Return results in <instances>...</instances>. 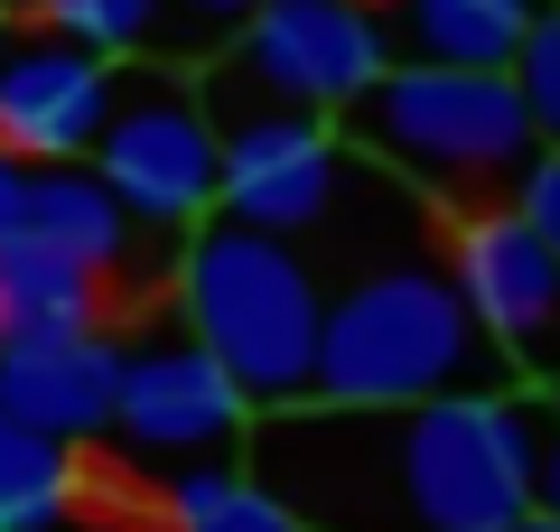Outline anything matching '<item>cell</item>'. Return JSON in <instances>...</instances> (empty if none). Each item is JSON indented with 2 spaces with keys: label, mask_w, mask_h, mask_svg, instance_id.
Segmentation results:
<instances>
[{
  "label": "cell",
  "mask_w": 560,
  "mask_h": 532,
  "mask_svg": "<svg viewBox=\"0 0 560 532\" xmlns=\"http://www.w3.org/2000/svg\"><path fill=\"white\" fill-rule=\"evenodd\" d=\"M160 513H168V532H308L300 513L280 505L253 467H234V458H187V467H168Z\"/></svg>",
  "instance_id": "14"
},
{
  "label": "cell",
  "mask_w": 560,
  "mask_h": 532,
  "mask_svg": "<svg viewBox=\"0 0 560 532\" xmlns=\"http://www.w3.org/2000/svg\"><path fill=\"white\" fill-rule=\"evenodd\" d=\"M20 187H28V159L0 150V234H20Z\"/></svg>",
  "instance_id": "21"
},
{
  "label": "cell",
  "mask_w": 560,
  "mask_h": 532,
  "mask_svg": "<svg viewBox=\"0 0 560 532\" xmlns=\"http://www.w3.org/2000/svg\"><path fill=\"white\" fill-rule=\"evenodd\" d=\"M318 309H327V290H318V271H308V253L290 234H261V224L224 216V206L206 224H187L178 327L243 383L253 412L308 393V365H318Z\"/></svg>",
  "instance_id": "4"
},
{
  "label": "cell",
  "mask_w": 560,
  "mask_h": 532,
  "mask_svg": "<svg viewBox=\"0 0 560 532\" xmlns=\"http://www.w3.org/2000/svg\"><path fill=\"white\" fill-rule=\"evenodd\" d=\"M504 355L477 327L467 290L440 253L374 262L318 309V402H440V393H504Z\"/></svg>",
  "instance_id": "3"
},
{
  "label": "cell",
  "mask_w": 560,
  "mask_h": 532,
  "mask_svg": "<svg viewBox=\"0 0 560 532\" xmlns=\"http://www.w3.org/2000/svg\"><path fill=\"white\" fill-rule=\"evenodd\" d=\"M495 532H560V513H541V505H523L514 523H495Z\"/></svg>",
  "instance_id": "22"
},
{
  "label": "cell",
  "mask_w": 560,
  "mask_h": 532,
  "mask_svg": "<svg viewBox=\"0 0 560 532\" xmlns=\"http://www.w3.org/2000/svg\"><path fill=\"white\" fill-rule=\"evenodd\" d=\"M514 206H523V224L560 253V150H533V169L514 177Z\"/></svg>",
  "instance_id": "19"
},
{
  "label": "cell",
  "mask_w": 560,
  "mask_h": 532,
  "mask_svg": "<svg viewBox=\"0 0 560 532\" xmlns=\"http://www.w3.org/2000/svg\"><path fill=\"white\" fill-rule=\"evenodd\" d=\"M10 20H47L66 38L103 47V57H140L150 28H160V0H0Z\"/></svg>",
  "instance_id": "16"
},
{
  "label": "cell",
  "mask_w": 560,
  "mask_h": 532,
  "mask_svg": "<svg viewBox=\"0 0 560 532\" xmlns=\"http://www.w3.org/2000/svg\"><path fill=\"white\" fill-rule=\"evenodd\" d=\"M113 197L131 206L150 234H187L215 216L224 197V150H215V113H206L197 76L178 57H113V103H103L94 140H84Z\"/></svg>",
  "instance_id": "5"
},
{
  "label": "cell",
  "mask_w": 560,
  "mask_h": 532,
  "mask_svg": "<svg viewBox=\"0 0 560 532\" xmlns=\"http://www.w3.org/2000/svg\"><path fill=\"white\" fill-rule=\"evenodd\" d=\"M514 84H523V103H533L541 150H560V0H541V20L523 28V47H514Z\"/></svg>",
  "instance_id": "18"
},
{
  "label": "cell",
  "mask_w": 560,
  "mask_h": 532,
  "mask_svg": "<svg viewBox=\"0 0 560 532\" xmlns=\"http://www.w3.org/2000/svg\"><path fill=\"white\" fill-rule=\"evenodd\" d=\"M103 103H113V57H103V47L0 10V150L84 159Z\"/></svg>",
  "instance_id": "9"
},
{
  "label": "cell",
  "mask_w": 560,
  "mask_h": 532,
  "mask_svg": "<svg viewBox=\"0 0 560 532\" xmlns=\"http://www.w3.org/2000/svg\"><path fill=\"white\" fill-rule=\"evenodd\" d=\"M66 505H75V458H66V439H47V430L0 412V532H57Z\"/></svg>",
  "instance_id": "15"
},
{
  "label": "cell",
  "mask_w": 560,
  "mask_h": 532,
  "mask_svg": "<svg viewBox=\"0 0 560 532\" xmlns=\"http://www.w3.org/2000/svg\"><path fill=\"white\" fill-rule=\"evenodd\" d=\"M541 20V0H393V57L430 66H514L523 28Z\"/></svg>",
  "instance_id": "13"
},
{
  "label": "cell",
  "mask_w": 560,
  "mask_h": 532,
  "mask_svg": "<svg viewBox=\"0 0 560 532\" xmlns=\"http://www.w3.org/2000/svg\"><path fill=\"white\" fill-rule=\"evenodd\" d=\"M393 66V28L364 0H261L253 20L197 66L206 103H300L337 122Z\"/></svg>",
  "instance_id": "6"
},
{
  "label": "cell",
  "mask_w": 560,
  "mask_h": 532,
  "mask_svg": "<svg viewBox=\"0 0 560 532\" xmlns=\"http://www.w3.org/2000/svg\"><path fill=\"white\" fill-rule=\"evenodd\" d=\"M243 467L308 532H495L533 505V402H271L243 430Z\"/></svg>",
  "instance_id": "1"
},
{
  "label": "cell",
  "mask_w": 560,
  "mask_h": 532,
  "mask_svg": "<svg viewBox=\"0 0 560 532\" xmlns=\"http://www.w3.org/2000/svg\"><path fill=\"white\" fill-rule=\"evenodd\" d=\"M20 234L57 243V253H75V262H94L103 280L131 271V253H140V216L113 197V177H103L94 159H28Z\"/></svg>",
  "instance_id": "11"
},
{
  "label": "cell",
  "mask_w": 560,
  "mask_h": 532,
  "mask_svg": "<svg viewBox=\"0 0 560 532\" xmlns=\"http://www.w3.org/2000/svg\"><path fill=\"white\" fill-rule=\"evenodd\" d=\"M113 383H121V346L103 327L0 336V412L66 439V449L113 430Z\"/></svg>",
  "instance_id": "10"
},
{
  "label": "cell",
  "mask_w": 560,
  "mask_h": 532,
  "mask_svg": "<svg viewBox=\"0 0 560 532\" xmlns=\"http://www.w3.org/2000/svg\"><path fill=\"white\" fill-rule=\"evenodd\" d=\"M261 0H160V28H150V57H178V66H206Z\"/></svg>",
  "instance_id": "17"
},
{
  "label": "cell",
  "mask_w": 560,
  "mask_h": 532,
  "mask_svg": "<svg viewBox=\"0 0 560 532\" xmlns=\"http://www.w3.org/2000/svg\"><path fill=\"white\" fill-rule=\"evenodd\" d=\"M440 262L467 290L477 327L495 336L504 374L523 393H560V253L523 224L514 197L448 206L440 216Z\"/></svg>",
  "instance_id": "7"
},
{
  "label": "cell",
  "mask_w": 560,
  "mask_h": 532,
  "mask_svg": "<svg viewBox=\"0 0 560 532\" xmlns=\"http://www.w3.org/2000/svg\"><path fill=\"white\" fill-rule=\"evenodd\" d=\"M337 140L355 159H374V169H393L401 187L430 197V206L514 197V177L533 169V150H541L514 66H430V57L383 66V76L337 113Z\"/></svg>",
  "instance_id": "2"
},
{
  "label": "cell",
  "mask_w": 560,
  "mask_h": 532,
  "mask_svg": "<svg viewBox=\"0 0 560 532\" xmlns=\"http://www.w3.org/2000/svg\"><path fill=\"white\" fill-rule=\"evenodd\" d=\"M113 280L94 262L57 253L38 234H0V336H47V327H103Z\"/></svg>",
  "instance_id": "12"
},
{
  "label": "cell",
  "mask_w": 560,
  "mask_h": 532,
  "mask_svg": "<svg viewBox=\"0 0 560 532\" xmlns=\"http://www.w3.org/2000/svg\"><path fill=\"white\" fill-rule=\"evenodd\" d=\"M253 430V402L224 374L197 336H140L121 346V383H113V439L150 467H187V458H234Z\"/></svg>",
  "instance_id": "8"
},
{
  "label": "cell",
  "mask_w": 560,
  "mask_h": 532,
  "mask_svg": "<svg viewBox=\"0 0 560 532\" xmlns=\"http://www.w3.org/2000/svg\"><path fill=\"white\" fill-rule=\"evenodd\" d=\"M533 505L560 513V402H533Z\"/></svg>",
  "instance_id": "20"
}]
</instances>
